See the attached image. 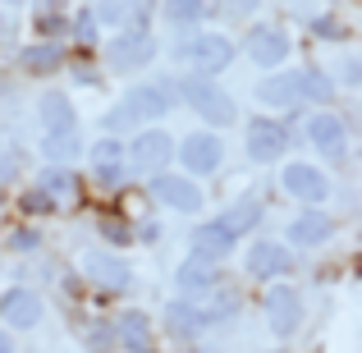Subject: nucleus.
Segmentation results:
<instances>
[{
	"instance_id": "obj_1",
	"label": "nucleus",
	"mask_w": 362,
	"mask_h": 353,
	"mask_svg": "<svg viewBox=\"0 0 362 353\" xmlns=\"http://www.w3.org/2000/svg\"><path fill=\"white\" fill-rule=\"evenodd\" d=\"M170 106H175V83H170V79L138 83V88L124 92V101L106 115V129H110V133H124V129H133V124L151 129V120H160Z\"/></svg>"
},
{
	"instance_id": "obj_2",
	"label": "nucleus",
	"mask_w": 362,
	"mask_h": 353,
	"mask_svg": "<svg viewBox=\"0 0 362 353\" xmlns=\"http://www.w3.org/2000/svg\"><path fill=\"white\" fill-rule=\"evenodd\" d=\"M175 60L184 64L193 79H216L234 64V42L221 33H193L175 46Z\"/></svg>"
},
{
	"instance_id": "obj_3",
	"label": "nucleus",
	"mask_w": 362,
	"mask_h": 353,
	"mask_svg": "<svg viewBox=\"0 0 362 353\" xmlns=\"http://www.w3.org/2000/svg\"><path fill=\"white\" fill-rule=\"evenodd\" d=\"M234 312V299H225V303H184V299H175L165 308V326H170V335H179V340H193V335H202V330H211L216 321H225Z\"/></svg>"
},
{
	"instance_id": "obj_4",
	"label": "nucleus",
	"mask_w": 362,
	"mask_h": 353,
	"mask_svg": "<svg viewBox=\"0 0 362 353\" xmlns=\"http://www.w3.org/2000/svg\"><path fill=\"white\" fill-rule=\"evenodd\" d=\"M175 151H179V161H184L188 179H197V175H216V170L225 166V138H221V133H211V129L188 133V138L179 142Z\"/></svg>"
},
{
	"instance_id": "obj_5",
	"label": "nucleus",
	"mask_w": 362,
	"mask_h": 353,
	"mask_svg": "<svg viewBox=\"0 0 362 353\" xmlns=\"http://www.w3.org/2000/svg\"><path fill=\"white\" fill-rule=\"evenodd\" d=\"M129 151V166L138 170V175H151L156 179L160 170L170 166V156H175V138H170L165 129H156V124H151V129H142L138 138H133V147H124Z\"/></svg>"
},
{
	"instance_id": "obj_6",
	"label": "nucleus",
	"mask_w": 362,
	"mask_h": 353,
	"mask_svg": "<svg viewBox=\"0 0 362 353\" xmlns=\"http://www.w3.org/2000/svg\"><path fill=\"white\" fill-rule=\"evenodd\" d=\"M179 97H184L202 120H211V124H234V101L225 97L221 88H216V79H193V74H188V79L179 83Z\"/></svg>"
},
{
	"instance_id": "obj_7",
	"label": "nucleus",
	"mask_w": 362,
	"mask_h": 353,
	"mask_svg": "<svg viewBox=\"0 0 362 353\" xmlns=\"http://www.w3.org/2000/svg\"><path fill=\"white\" fill-rule=\"evenodd\" d=\"M106 60L115 74H133V69H147L156 60V37L147 28H133V33H119L115 42L106 46Z\"/></svg>"
},
{
	"instance_id": "obj_8",
	"label": "nucleus",
	"mask_w": 362,
	"mask_h": 353,
	"mask_svg": "<svg viewBox=\"0 0 362 353\" xmlns=\"http://www.w3.org/2000/svg\"><path fill=\"white\" fill-rule=\"evenodd\" d=\"M234 243H239V238L225 230L221 221H202V225H193V234H188V262L216 266L221 257H230Z\"/></svg>"
},
{
	"instance_id": "obj_9",
	"label": "nucleus",
	"mask_w": 362,
	"mask_h": 353,
	"mask_svg": "<svg viewBox=\"0 0 362 353\" xmlns=\"http://www.w3.org/2000/svg\"><path fill=\"white\" fill-rule=\"evenodd\" d=\"M280 184L289 197H298V202H326L330 193V179L321 166H308V161H289V166L280 170Z\"/></svg>"
},
{
	"instance_id": "obj_10",
	"label": "nucleus",
	"mask_w": 362,
	"mask_h": 353,
	"mask_svg": "<svg viewBox=\"0 0 362 353\" xmlns=\"http://www.w3.org/2000/svg\"><path fill=\"white\" fill-rule=\"evenodd\" d=\"M266 321H271L275 335H293L303 321V294L293 289V284H271L266 289Z\"/></svg>"
},
{
	"instance_id": "obj_11",
	"label": "nucleus",
	"mask_w": 362,
	"mask_h": 353,
	"mask_svg": "<svg viewBox=\"0 0 362 353\" xmlns=\"http://www.w3.org/2000/svg\"><path fill=\"white\" fill-rule=\"evenodd\" d=\"M151 193H156V202H165L170 212H184V216L202 212V188L188 175H156L151 179Z\"/></svg>"
},
{
	"instance_id": "obj_12",
	"label": "nucleus",
	"mask_w": 362,
	"mask_h": 353,
	"mask_svg": "<svg viewBox=\"0 0 362 353\" xmlns=\"http://www.w3.org/2000/svg\"><path fill=\"white\" fill-rule=\"evenodd\" d=\"M83 275H88L92 284H101V289H129V280H133L129 262H124L119 253H110V248L83 253Z\"/></svg>"
},
{
	"instance_id": "obj_13",
	"label": "nucleus",
	"mask_w": 362,
	"mask_h": 353,
	"mask_svg": "<svg viewBox=\"0 0 362 353\" xmlns=\"http://www.w3.org/2000/svg\"><path fill=\"white\" fill-rule=\"evenodd\" d=\"M289 129H284V124L280 120H252V124H247V156H252V161H262V166H266V161H280L284 156V151H289Z\"/></svg>"
},
{
	"instance_id": "obj_14",
	"label": "nucleus",
	"mask_w": 362,
	"mask_h": 353,
	"mask_svg": "<svg viewBox=\"0 0 362 353\" xmlns=\"http://www.w3.org/2000/svg\"><path fill=\"white\" fill-rule=\"evenodd\" d=\"M92 175H97L106 188H119L124 179H129V151H124L119 138L92 142Z\"/></svg>"
},
{
	"instance_id": "obj_15",
	"label": "nucleus",
	"mask_w": 362,
	"mask_h": 353,
	"mask_svg": "<svg viewBox=\"0 0 362 353\" xmlns=\"http://www.w3.org/2000/svg\"><path fill=\"white\" fill-rule=\"evenodd\" d=\"M289 266H293V253L284 243H275V238H257V243L247 248V275H257V280L289 275Z\"/></svg>"
},
{
	"instance_id": "obj_16",
	"label": "nucleus",
	"mask_w": 362,
	"mask_h": 353,
	"mask_svg": "<svg viewBox=\"0 0 362 353\" xmlns=\"http://www.w3.org/2000/svg\"><path fill=\"white\" fill-rule=\"evenodd\" d=\"M0 321H5L9 330H33L37 321H42V299H37L33 289H9L5 299H0Z\"/></svg>"
},
{
	"instance_id": "obj_17",
	"label": "nucleus",
	"mask_w": 362,
	"mask_h": 353,
	"mask_svg": "<svg viewBox=\"0 0 362 353\" xmlns=\"http://www.w3.org/2000/svg\"><path fill=\"white\" fill-rule=\"evenodd\" d=\"M247 55H252V64H262V69H275V64L289 60V37H284L280 28H257V33L247 37Z\"/></svg>"
},
{
	"instance_id": "obj_18",
	"label": "nucleus",
	"mask_w": 362,
	"mask_h": 353,
	"mask_svg": "<svg viewBox=\"0 0 362 353\" xmlns=\"http://www.w3.org/2000/svg\"><path fill=\"white\" fill-rule=\"evenodd\" d=\"M257 101H262V110H293L298 106V83H293L289 69H275L262 79V88H257Z\"/></svg>"
},
{
	"instance_id": "obj_19",
	"label": "nucleus",
	"mask_w": 362,
	"mask_h": 353,
	"mask_svg": "<svg viewBox=\"0 0 362 353\" xmlns=\"http://www.w3.org/2000/svg\"><path fill=\"white\" fill-rule=\"evenodd\" d=\"M175 289H179V299H184V303H206V294L216 289V271H211V266H202V262H179Z\"/></svg>"
},
{
	"instance_id": "obj_20",
	"label": "nucleus",
	"mask_w": 362,
	"mask_h": 353,
	"mask_svg": "<svg viewBox=\"0 0 362 353\" xmlns=\"http://www.w3.org/2000/svg\"><path fill=\"white\" fill-rule=\"evenodd\" d=\"M344 120L339 115H330V110H317V115L308 120V142L312 147H321L326 151V156H339V151H344Z\"/></svg>"
},
{
	"instance_id": "obj_21",
	"label": "nucleus",
	"mask_w": 362,
	"mask_h": 353,
	"mask_svg": "<svg viewBox=\"0 0 362 353\" xmlns=\"http://www.w3.org/2000/svg\"><path fill=\"white\" fill-rule=\"evenodd\" d=\"M330 234H335V216H326V212H303L298 221L289 225L293 248H317V243H326Z\"/></svg>"
},
{
	"instance_id": "obj_22",
	"label": "nucleus",
	"mask_w": 362,
	"mask_h": 353,
	"mask_svg": "<svg viewBox=\"0 0 362 353\" xmlns=\"http://www.w3.org/2000/svg\"><path fill=\"white\" fill-rule=\"evenodd\" d=\"M37 115H42L46 133H69V129H78L74 101L64 97V92H46V97H42V106H37Z\"/></svg>"
},
{
	"instance_id": "obj_23",
	"label": "nucleus",
	"mask_w": 362,
	"mask_h": 353,
	"mask_svg": "<svg viewBox=\"0 0 362 353\" xmlns=\"http://www.w3.org/2000/svg\"><path fill=\"white\" fill-rule=\"evenodd\" d=\"M110 330H115V340H119L124 349H133V353H142V349L151 345V321L142 317V312H119Z\"/></svg>"
},
{
	"instance_id": "obj_24",
	"label": "nucleus",
	"mask_w": 362,
	"mask_h": 353,
	"mask_svg": "<svg viewBox=\"0 0 362 353\" xmlns=\"http://www.w3.org/2000/svg\"><path fill=\"white\" fill-rule=\"evenodd\" d=\"M257 221H262V202H257L252 193H243L239 202H234L230 212L221 216V225H225V230H230L234 238H239V234H247V230H257Z\"/></svg>"
},
{
	"instance_id": "obj_25",
	"label": "nucleus",
	"mask_w": 362,
	"mask_h": 353,
	"mask_svg": "<svg viewBox=\"0 0 362 353\" xmlns=\"http://www.w3.org/2000/svg\"><path fill=\"white\" fill-rule=\"evenodd\" d=\"M42 156L55 161V166H69V161H78V156H83L78 129H69V133H46V138H42Z\"/></svg>"
},
{
	"instance_id": "obj_26",
	"label": "nucleus",
	"mask_w": 362,
	"mask_h": 353,
	"mask_svg": "<svg viewBox=\"0 0 362 353\" xmlns=\"http://www.w3.org/2000/svg\"><path fill=\"white\" fill-rule=\"evenodd\" d=\"M293 83H298V101H330L335 97V83H330L326 69H303V74H293Z\"/></svg>"
},
{
	"instance_id": "obj_27",
	"label": "nucleus",
	"mask_w": 362,
	"mask_h": 353,
	"mask_svg": "<svg viewBox=\"0 0 362 353\" xmlns=\"http://www.w3.org/2000/svg\"><path fill=\"white\" fill-rule=\"evenodd\" d=\"M18 64H23V69H33V74L55 69V64H60V46H55V42H33V46H23V51H18Z\"/></svg>"
},
{
	"instance_id": "obj_28",
	"label": "nucleus",
	"mask_w": 362,
	"mask_h": 353,
	"mask_svg": "<svg viewBox=\"0 0 362 353\" xmlns=\"http://www.w3.org/2000/svg\"><path fill=\"white\" fill-rule=\"evenodd\" d=\"M42 193L51 197V202H55V197H69V193H74L69 170H46V175H42Z\"/></svg>"
},
{
	"instance_id": "obj_29",
	"label": "nucleus",
	"mask_w": 362,
	"mask_h": 353,
	"mask_svg": "<svg viewBox=\"0 0 362 353\" xmlns=\"http://www.w3.org/2000/svg\"><path fill=\"white\" fill-rule=\"evenodd\" d=\"M202 14H206L202 5H165V18H170V23H179V28H193Z\"/></svg>"
},
{
	"instance_id": "obj_30",
	"label": "nucleus",
	"mask_w": 362,
	"mask_h": 353,
	"mask_svg": "<svg viewBox=\"0 0 362 353\" xmlns=\"http://www.w3.org/2000/svg\"><path fill=\"white\" fill-rule=\"evenodd\" d=\"M18 175V147H0V184Z\"/></svg>"
},
{
	"instance_id": "obj_31",
	"label": "nucleus",
	"mask_w": 362,
	"mask_h": 353,
	"mask_svg": "<svg viewBox=\"0 0 362 353\" xmlns=\"http://www.w3.org/2000/svg\"><path fill=\"white\" fill-rule=\"evenodd\" d=\"M92 18H106V23H124V18H129V5H97V9H92Z\"/></svg>"
},
{
	"instance_id": "obj_32",
	"label": "nucleus",
	"mask_w": 362,
	"mask_h": 353,
	"mask_svg": "<svg viewBox=\"0 0 362 353\" xmlns=\"http://www.w3.org/2000/svg\"><path fill=\"white\" fill-rule=\"evenodd\" d=\"M74 33H78L83 42H92V37H97V18H92V9H83V14L74 18Z\"/></svg>"
},
{
	"instance_id": "obj_33",
	"label": "nucleus",
	"mask_w": 362,
	"mask_h": 353,
	"mask_svg": "<svg viewBox=\"0 0 362 353\" xmlns=\"http://www.w3.org/2000/svg\"><path fill=\"white\" fill-rule=\"evenodd\" d=\"M9 248H14V253H33V248H37V234L33 230H14V234H9Z\"/></svg>"
},
{
	"instance_id": "obj_34",
	"label": "nucleus",
	"mask_w": 362,
	"mask_h": 353,
	"mask_svg": "<svg viewBox=\"0 0 362 353\" xmlns=\"http://www.w3.org/2000/svg\"><path fill=\"white\" fill-rule=\"evenodd\" d=\"M23 207H28V212H51L55 202H51L46 193H42V188H37V193H28V197H23Z\"/></svg>"
},
{
	"instance_id": "obj_35",
	"label": "nucleus",
	"mask_w": 362,
	"mask_h": 353,
	"mask_svg": "<svg viewBox=\"0 0 362 353\" xmlns=\"http://www.w3.org/2000/svg\"><path fill=\"white\" fill-rule=\"evenodd\" d=\"M317 33H321V37H339L344 28H335V18H330V14H321V18H317Z\"/></svg>"
},
{
	"instance_id": "obj_36",
	"label": "nucleus",
	"mask_w": 362,
	"mask_h": 353,
	"mask_svg": "<svg viewBox=\"0 0 362 353\" xmlns=\"http://www.w3.org/2000/svg\"><path fill=\"white\" fill-rule=\"evenodd\" d=\"M60 9H46V14H42V28H46V33H60Z\"/></svg>"
},
{
	"instance_id": "obj_37",
	"label": "nucleus",
	"mask_w": 362,
	"mask_h": 353,
	"mask_svg": "<svg viewBox=\"0 0 362 353\" xmlns=\"http://www.w3.org/2000/svg\"><path fill=\"white\" fill-rule=\"evenodd\" d=\"M0 353H14V340H9V330H0Z\"/></svg>"
}]
</instances>
